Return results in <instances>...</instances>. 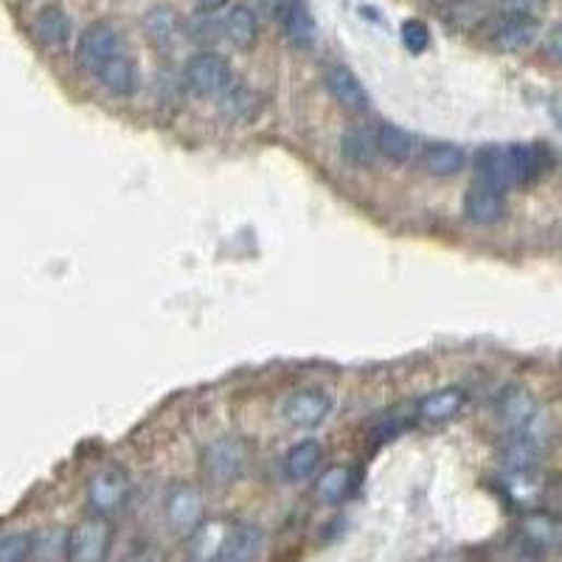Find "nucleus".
Here are the masks:
<instances>
[{"label": "nucleus", "mask_w": 562, "mask_h": 562, "mask_svg": "<svg viewBox=\"0 0 562 562\" xmlns=\"http://www.w3.org/2000/svg\"><path fill=\"white\" fill-rule=\"evenodd\" d=\"M546 169H549V150L542 144H492L476 155L478 180L495 186L501 192L535 183Z\"/></svg>", "instance_id": "f257e3e1"}, {"label": "nucleus", "mask_w": 562, "mask_h": 562, "mask_svg": "<svg viewBox=\"0 0 562 562\" xmlns=\"http://www.w3.org/2000/svg\"><path fill=\"white\" fill-rule=\"evenodd\" d=\"M248 462H251V447L239 437H219L200 450V467L205 478H212L219 487H231L246 476Z\"/></svg>", "instance_id": "f03ea898"}, {"label": "nucleus", "mask_w": 562, "mask_h": 562, "mask_svg": "<svg viewBox=\"0 0 562 562\" xmlns=\"http://www.w3.org/2000/svg\"><path fill=\"white\" fill-rule=\"evenodd\" d=\"M130 495H133V481L119 464H107L87 478V506L93 510V515H119L130 503Z\"/></svg>", "instance_id": "7ed1b4c3"}, {"label": "nucleus", "mask_w": 562, "mask_h": 562, "mask_svg": "<svg viewBox=\"0 0 562 562\" xmlns=\"http://www.w3.org/2000/svg\"><path fill=\"white\" fill-rule=\"evenodd\" d=\"M119 53H127L124 34L110 21L91 23L76 40V62H80L82 71L93 73V76L101 71L105 62H110Z\"/></svg>", "instance_id": "20e7f679"}, {"label": "nucleus", "mask_w": 562, "mask_h": 562, "mask_svg": "<svg viewBox=\"0 0 562 562\" xmlns=\"http://www.w3.org/2000/svg\"><path fill=\"white\" fill-rule=\"evenodd\" d=\"M112 540H116V531H112L110 517H85L73 529H68V562H107Z\"/></svg>", "instance_id": "39448f33"}, {"label": "nucleus", "mask_w": 562, "mask_h": 562, "mask_svg": "<svg viewBox=\"0 0 562 562\" xmlns=\"http://www.w3.org/2000/svg\"><path fill=\"white\" fill-rule=\"evenodd\" d=\"M186 87L203 99H214V96H225L234 87V71L225 62V57L214 51H198L189 57L183 68Z\"/></svg>", "instance_id": "423d86ee"}, {"label": "nucleus", "mask_w": 562, "mask_h": 562, "mask_svg": "<svg viewBox=\"0 0 562 562\" xmlns=\"http://www.w3.org/2000/svg\"><path fill=\"white\" fill-rule=\"evenodd\" d=\"M164 515L178 535L189 537L205 521L203 492L189 481L172 483L164 495Z\"/></svg>", "instance_id": "0eeeda50"}, {"label": "nucleus", "mask_w": 562, "mask_h": 562, "mask_svg": "<svg viewBox=\"0 0 562 562\" xmlns=\"http://www.w3.org/2000/svg\"><path fill=\"white\" fill-rule=\"evenodd\" d=\"M282 414H285V419L292 428L312 430L318 425H324L326 417L332 414V394L326 388H321V385L298 388L285 399Z\"/></svg>", "instance_id": "6e6552de"}, {"label": "nucleus", "mask_w": 562, "mask_h": 562, "mask_svg": "<svg viewBox=\"0 0 562 562\" xmlns=\"http://www.w3.org/2000/svg\"><path fill=\"white\" fill-rule=\"evenodd\" d=\"M537 34H540V21L529 17V14H512L503 12L492 17L487 26V37L498 51L517 53L535 46Z\"/></svg>", "instance_id": "1a4fd4ad"}, {"label": "nucleus", "mask_w": 562, "mask_h": 562, "mask_svg": "<svg viewBox=\"0 0 562 562\" xmlns=\"http://www.w3.org/2000/svg\"><path fill=\"white\" fill-rule=\"evenodd\" d=\"M464 214L476 225H495L506 217V192L476 180L464 194Z\"/></svg>", "instance_id": "9d476101"}, {"label": "nucleus", "mask_w": 562, "mask_h": 562, "mask_svg": "<svg viewBox=\"0 0 562 562\" xmlns=\"http://www.w3.org/2000/svg\"><path fill=\"white\" fill-rule=\"evenodd\" d=\"M273 17H278V26L292 46L310 48L318 40V23L304 0H282Z\"/></svg>", "instance_id": "9b49d317"}, {"label": "nucleus", "mask_w": 562, "mask_h": 562, "mask_svg": "<svg viewBox=\"0 0 562 562\" xmlns=\"http://www.w3.org/2000/svg\"><path fill=\"white\" fill-rule=\"evenodd\" d=\"M324 85L330 91L332 99L349 112H366L369 110L371 99L369 91L360 85V80L346 65H330L324 71Z\"/></svg>", "instance_id": "f8f14e48"}, {"label": "nucleus", "mask_w": 562, "mask_h": 562, "mask_svg": "<svg viewBox=\"0 0 562 562\" xmlns=\"http://www.w3.org/2000/svg\"><path fill=\"white\" fill-rule=\"evenodd\" d=\"M262 549H265V535L256 523L237 521L231 523L228 537H225L219 562H259Z\"/></svg>", "instance_id": "ddd939ff"}, {"label": "nucleus", "mask_w": 562, "mask_h": 562, "mask_svg": "<svg viewBox=\"0 0 562 562\" xmlns=\"http://www.w3.org/2000/svg\"><path fill=\"white\" fill-rule=\"evenodd\" d=\"M32 34L34 40L40 43L48 51H60L71 40V17L65 14V9L57 7V3H48L40 12L34 14L32 21Z\"/></svg>", "instance_id": "4468645a"}, {"label": "nucleus", "mask_w": 562, "mask_h": 562, "mask_svg": "<svg viewBox=\"0 0 562 562\" xmlns=\"http://www.w3.org/2000/svg\"><path fill=\"white\" fill-rule=\"evenodd\" d=\"M537 417V403L529 391L523 385H510L503 388V394L498 397V419L510 430L521 433V430L529 428Z\"/></svg>", "instance_id": "2eb2a0df"}, {"label": "nucleus", "mask_w": 562, "mask_h": 562, "mask_svg": "<svg viewBox=\"0 0 562 562\" xmlns=\"http://www.w3.org/2000/svg\"><path fill=\"white\" fill-rule=\"evenodd\" d=\"M144 32L158 51L169 53L183 37V21L172 7H153L144 14Z\"/></svg>", "instance_id": "dca6fc26"}, {"label": "nucleus", "mask_w": 562, "mask_h": 562, "mask_svg": "<svg viewBox=\"0 0 562 562\" xmlns=\"http://www.w3.org/2000/svg\"><path fill=\"white\" fill-rule=\"evenodd\" d=\"M228 529H231V523L219 521V517L200 523L189 535V562H219Z\"/></svg>", "instance_id": "f3484780"}, {"label": "nucleus", "mask_w": 562, "mask_h": 562, "mask_svg": "<svg viewBox=\"0 0 562 562\" xmlns=\"http://www.w3.org/2000/svg\"><path fill=\"white\" fill-rule=\"evenodd\" d=\"M464 405H467V391L458 388V385H447V388H439L419 399L417 414L428 422H447V419L462 414Z\"/></svg>", "instance_id": "a211bd4d"}, {"label": "nucleus", "mask_w": 562, "mask_h": 562, "mask_svg": "<svg viewBox=\"0 0 562 562\" xmlns=\"http://www.w3.org/2000/svg\"><path fill=\"white\" fill-rule=\"evenodd\" d=\"M96 80L101 82L110 96H133L135 87H139V68H135L133 57L130 53H119V57H112L110 62L101 65V71L96 73Z\"/></svg>", "instance_id": "6ab92c4d"}, {"label": "nucleus", "mask_w": 562, "mask_h": 562, "mask_svg": "<svg viewBox=\"0 0 562 562\" xmlns=\"http://www.w3.org/2000/svg\"><path fill=\"white\" fill-rule=\"evenodd\" d=\"M378 150L383 158L394 160V164H408L422 153V144L414 133H408L405 127L397 124H380L378 127Z\"/></svg>", "instance_id": "aec40b11"}, {"label": "nucleus", "mask_w": 562, "mask_h": 562, "mask_svg": "<svg viewBox=\"0 0 562 562\" xmlns=\"http://www.w3.org/2000/svg\"><path fill=\"white\" fill-rule=\"evenodd\" d=\"M523 542L535 551H551L562 546V517L551 515V512H540V515H529L523 521Z\"/></svg>", "instance_id": "412c9836"}, {"label": "nucleus", "mask_w": 562, "mask_h": 562, "mask_svg": "<svg viewBox=\"0 0 562 562\" xmlns=\"http://www.w3.org/2000/svg\"><path fill=\"white\" fill-rule=\"evenodd\" d=\"M378 133H371L366 127H349L344 135H340V158L346 164L366 169L378 160Z\"/></svg>", "instance_id": "4be33fe9"}, {"label": "nucleus", "mask_w": 562, "mask_h": 562, "mask_svg": "<svg viewBox=\"0 0 562 562\" xmlns=\"http://www.w3.org/2000/svg\"><path fill=\"white\" fill-rule=\"evenodd\" d=\"M324 462V447L315 442V439H307V442H298L287 450L285 462H282V470H285L287 481H307L312 473L321 467Z\"/></svg>", "instance_id": "5701e85b"}, {"label": "nucleus", "mask_w": 562, "mask_h": 562, "mask_svg": "<svg viewBox=\"0 0 562 562\" xmlns=\"http://www.w3.org/2000/svg\"><path fill=\"white\" fill-rule=\"evenodd\" d=\"M540 442L521 430V437L510 439L503 447V467L510 470V476H531L540 464Z\"/></svg>", "instance_id": "b1692460"}, {"label": "nucleus", "mask_w": 562, "mask_h": 562, "mask_svg": "<svg viewBox=\"0 0 562 562\" xmlns=\"http://www.w3.org/2000/svg\"><path fill=\"white\" fill-rule=\"evenodd\" d=\"M223 28L225 37H228L237 48H253V43H256L259 37L256 14H253V9L246 7V3H237V7L228 9Z\"/></svg>", "instance_id": "393cba45"}, {"label": "nucleus", "mask_w": 562, "mask_h": 562, "mask_svg": "<svg viewBox=\"0 0 562 562\" xmlns=\"http://www.w3.org/2000/svg\"><path fill=\"white\" fill-rule=\"evenodd\" d=\"M425 172L433 178H450L464 169V153L456 144H430L422 150Z\"/></svg>", "instance_id": "a878e982"}, {"label": "nucleus", "mask_w": 562, "mask_h": 562, "mask_svg": "<svg viewBox=\"0 0 562 562\" xmlns=\"http://www.w3.org/2000/svg\"><path fill=\"white\" fill-rule=\"evenodd\" d=\"M351 490H355V476H351V470H346V467H332V470H326L315 483V495L321 498L326 506L344 503L346 498L351 495Z\"/></svg>", "instance_id": "bb28decb"}, {"label": "nucleus", "mask_w": 562, "mask_h": 562, "mask_svg": "<svg viewBox=\"0 0 562 562\" xmlns=\"http://www.w3.org/2000/svg\"><path fill=\"white\" fill-rule=\"evenodd\" d=\"M34 560L68 562V529H62V526H51V529L34 535Z\"/></svg>", "instance_id": "cd10ccee"}, {"label": "nucleus", "mask_w": 562, "mask_h": 562, "mask_svg": "<svg viewBox=\"0 0 562 562\" xmlns=\"http://www.w3.org/2000/svg\"><path fill=\"white\" fill-rule=\"evenodd\" d=\"M34 560V531H7L0 535V562Z\"/></svg>", "instance_id": "c85d7f7f"}, {"label": "nucleus", "mask_w": 562, "mask_h": 562, "mask_svg": "<svg viewBox=\"0 0 562 562\" xmlns=\"http://www.w3.org/2000/svg\"><path fill=\"white\" fill-rule=\"evenodd\" d=\"M186 34H189L194 43H200V46H214V43L219 40V34H225V28L223 23L214 17V12H203V9H200V14H194L192 21L186 23Z\"/></svg>", "instance_id": "c756f323"}, {"label": "nucleus", "mask_w": 562, "mask_h": 562, "mask_svg": "<svg viewBox=\"0 0 562 562\" xmlns=\"http://www.w3.org/2000/svg\"><path fill=\"white\" fill-rule=\"evenodd\" d=\"M403 43L410 53H422L430 46V32L422 21L403 23Z\"/></svg>", "instance_id": "7c9ffc66"}, {"label": "nucleus", "mask_w": 562, "mask_h": 562, "mask_svg": "<svg viewBox=\"0 0 562 562\" xmlns=\"http://www.w3.org/2000/svg\"><path fill=\"white\" fill-rule=\"evenodd\" d=\"M223 99L228 101V105H225V110L231 112V116H237V119H248V116H253L251 93L239 91V87H231V91L225 93Z\"/></svg>", "instance_id": "2f4dec72"}, {"label": "nucleus", "mask_w": 562, "mask_h": 562, "mask_svg": "<svg viewBox=\"0 0 562 562\" xmlns=\"http://www.w3.org/2000/svg\"><path fill=\"white\" fill-rule=\"evenodd\" d=\"M540 501H542V506L551 512V515L562 517V473H560V476L551 478V481L542 487Z\"/></svg>", "instance_id": "473e14b6"}, {"label": "nucleus", "mask_w": 562, "mask_h": 562, "mask_svg": "<svg viewBox=\"0 0 562 562\" xmlns=\"http://www.w3.org/2000/svg\"><path fill=\"white\" fill-rule=\"evenodd\" d=\"M503 12L512 14H529V17H537V12L549 7V0H501Z\"/></svg>", "instance_id": "72a5a7b5"}, {"label": "nucleus", "mask_w": 562, "mask_h": 562, "mask_svg": "<svg viewBox=\"0 0 562 562\" xmlns=\"http://www.w3.org/2000/svg\"><path fill=\"white\" fill-rule=\"evenodd\" d=\"M124 562H164V554H160L155 546H141V549H135Z\"/></svg>", "instance_id": "f704fd0d"}, {"label": "nucleus", "mask_w": 562, "mask_h": 562, "mask_svg": "<svg viewBox=\"0 0 562 562\" xmlns=\"http://www.w3.org/2000/svg\"><path fill=\"white\" fill-rule=\"evenodd\" d=\"M549 51L554 53L557 60L562 62V26L554 28V34H551V40H549Z\"/></svg>", "instance_id": "c9c22d12"}, {"label": "nucleus", "mask_w": 562, "mask_h": 562, "mask_svg": "<svg viewBox=\"0 0 562 562\" xmlns=\"http://www.w3.org/2000/svg\"><path fill=\"white\" fill-rule=\"evenodd\" d=\"M225 3H228V0H198V7L203 9V12H217Z\"/></svg>", "instance_id": "e433bc0d"}, {"label": "nucleus", "mask_w": 562, "mask_h": 562, "mask_svg": "<svg viewBox=\"0 0 562 562\" xmlns=\"http://www.w3.org/2000/svg\"><path fill=\"white\" fill-rule=\"evenodd\" d=\"M428 562H467V560H464V554H450V551H447V554L430 557Z\"/></svg>", "instance_id": "4c0bfd02"}]
</instances>
